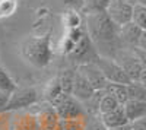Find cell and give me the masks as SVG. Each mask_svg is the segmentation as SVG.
<instances>
[{"label": "cell", "instance_id": "6da1fadb", "mask_svg": "<svg viewBox=\"0 0 146 130\" xmlns=\"http://www.w3.org/2000/svg\"><path fill=\"white\" fill-rule=\"evenodd\" d=\"M85 28H86L100 56L114 58L121 48H124L120 38V27L111 21L107 12L86 13Z\"/></svg>", "mask_w": 146, "mask_h": 130}, {"label": "cell", "instance_id": "7a4b0ae2", "mask_svg": "<svg viewBox=\"0 0 146 130\" xmlns=\"http://www.w3.org/2000/svg\"><path fill=\"white\" fill-rule=\"evenodd\" d=\"M21 54L34 67H47L53 58L51 35H36L23 40L21 45Z\"/></svg>", "mask_w": 146, "mask_h": 130}, {"label": "cell", "instance_id": "3957f363", "mask_svg": "<svg viewBox=\"0 0 146 130\" xmlns=\"http://www.w3.org/2000/svg\"><path fill=\"white\" fill-rule=\"evenodd\" d=\"M51 105L54 107L60 120H78L88 115L83 104L70 94H62Z\"/></svg>", "mask_w": 146, "mask_h": 130}, {"label": "cell", "instance_id": "277c9868", "mask_svg": "<svg viewBox=\"0 0 146 130\" xmlns=\"http://www.w3.org/2000/svg\"><path fill=\"white\" fill-rule=\"evenodd\" d=\"M95 63L101 69V72L104 73V76L107 78L108 82H111V84H123V85L131 84V79L124 72V69L118 64V62L115 58L100 56V58Z\"/></svg>", "mask_w": 146, "mask_h": 130}, {"label": "cell", "instance_id": "5b68a950", "mask_svg": "<svg viewBox=\"0 0 146 130\" xmlns=\"http://www.w3.org/2000/svg\"><path fill=\"white\" fill-rule=\"evenodd\" d=\"M69 57L73 62H76L78 66L88 64V63H95L100 58V53H98V50H96L95 44L92 42L88 31L83 35V38L79 41V44L75 47V50L70 53Z\"/></svg>", "mask_w": 146, "mask_h": 130}, {"label": "cell", "instance_id": "8992f818", "mask_svg": "<svg viewBox=\"0 0 146 130\" xmlns=\"http://www.w3.org/2000/svg\"><path fill=\"white\" fill-rule=\"evenodd\" d=\"M115 60L118 62V64L124 69V72L129 75V78L131 79V82H139L142 72H143V64L140 63V60L136 57V54L133 53L131 48H121L117 54H115Z\"/></svg>", "mask_w": 146, "mask_h": 130}, {"label": "cell", "instance_id": "52a82bcc", "mask_svg": "<svg viewBox=\"0 0 146 130\" xmlns=\"http://www.w3.org/2000/svg\"><path fill=\"white\" fill-rule=\"evenodd\" d=\"M40 95L34 88H16L10 95L6 111H18L32 107L38 102Z\"/></svg>", "mask_w": 146, "mask_h": 130}, {"label": "cell", "instance_id": "ba28073f", "mask_svg": "<svg viewBox=\"0 0 146 130\" xmlns=\"http://www.w3.org/2000/svg\"><path fill=\"white\" fill-rule=\"evenodd\" d=\"M133 7H135V5L126 2V0H110L105 12L114 23H117L118 27H123L131 22Z\"/></svg>", "mask_w": 146, "mask_h": 130}, {"label": "cell", "instance_id": "9c48e42d", "mask_svg": "<svg viewBox=\"0 0 146 130\" xmlns=\"http://www.w3.org/2000/svg\"><path fill=\"white\" fill-rule=\"evenodd\" d=\"M78 70L89 80V84L94 86L95 91H104L108 85V80L101 72V69L96 66V63H88L78 66Z\"/></svg>", "mask_w": 146, "mask_h": 130}, {"label": "cell", "instance_id": "30bf717a", "mask_svg": "<svg viewBox=\"0 0 146 130\" xmlns=\"http://www.w3.org/2000/svg\"><path fill=\"white\" fill-rule=\"evenodd\" d=\"M94 94H95L94 86L89 84V80L76 69V79H75V86H73L72 95L75 98H78L80 102H88L92 98Z\"/></svg>", "mask_w": 146, "mask_h": 130}, {"label": "cell", "instance_id": "8fae6325", "mask_svg": "<svg viewBox=\"0 0 146 130\" xmlns=\"http://www.w3.org/2000/svg\"><path fill=\"white\" fill-rule=\"evenodd\" d=\"M142 32L143 29H140L135 22H129L126 25L120 27V38L124 48H136Z\"/></svg>", "mask_w": 146, "mask_h": 130}, {"label": "cell", "instance_id": "7c38bea8", "mask_svg": "<svg viewBox=\"0 0 146 130\" xmlns=\"http://www.w3.org/2000/svg\"><path fill=\"white\" fill-rule=\"evenodd\" d=\"M100 117H101V120H102V123L105 124L107 129H115V127H123V126L131 124L127 119V114L124 111L123 105H120V107L115 108L114 111L102 114Z\"/></svg>", "mask_w": 146, "mask_h": 130}, {"label": "cell", "instance_id": "4fadbf2b", "mask_svg": "<svg viewBox=\"0 0 146 130\" xmlns=\"http://www.w3.org/2000/svg\"><path fill=\"white\" fill-rule=\"evenodd\" d=\"M123 107H124V111L127 114V119L130 123H135L146 117V101L129 99Z\"/></svg>", "mask_w": 146, "mask_h": 130}, {"label": "cell", "instance_id": "5bb4252c", "mask_svg": "<svg viewBox=\"0 0 146 130\" xmlns=\"http://www.w3.org/2000/svg\"><path fill=\"white\" fill-rule=\"evenodd\" d=\"M36 120H38L40 130H56L57 129V124L60 121V119H58V115H57L54 107L44 108Z\"/></svg>", "mask_w": 146, "mask_h": 130}, {"label": "cell", "instance_id": "9a60e30c", "mask_svg": "<svg viewBox=\"0 0 146 130\" xmlns=\"http://www.w3.org/2000/svg\"><path fill=\"white\" fill-rule=\"evenodd\" d=\"M105 94L111 95L113 98H115L121 105H124L127 101H129V89H127V85H123V84H111L108 82V85L105 86Z\"/></svg>", "mask_w": 146, "mask_h": 130}, {"label": "cell", "instance_id": "2e32d148", "mask_svg": "<svg viewBox=\"0 0 146 130\" xmlns=\"http://www.w3.org/2000/svg\"><path fill=\"white\" fill-rule=\"evenodd\" d=\"M62 94H64V92H63L62 84H60V79L54 78V79H51L50 82H48V84L45 85V88H44V99L48 101L50 104H53Z\"/></svg>", "mask_w": 146, "mask_h": 130}, {"label": "cell", "instance_id": "e0dca14e", "mask_svg": "<svg viewBox=\"0 0 146 130\" xmlns=\"http://www.w3.org/2000/svg\"><path fill=\"white\" fill-rule=\"evenodd\" d=\"M63 25L66 27V29H76V28H82L85 25V22L79 13V10L69 9L63 15Z\"/></svg>", "mask_w": 146, "mask_h": 130}, {"label": "cell", "instance_id": "ac0fdd59", "mask_svg": "<svg viewBox=\"0 0 146 130\" xmlns=\"http://www.w3.org/2000/svg\"><path fill=\"white\" fill-rule=\"evenodd\" d=\"M16 88H18V86H16V84H15L13 78L9 75V72L3 67L2 60H0V91L12 94Z\"/></svg>", "mask_w": 146, "mask_h": 130}, {"label": "cell", "instance_id": "d6986e66", "mask_svg": "<svg viewBox=\"0 0 146 130\" xmlns=\"http://www.w3.org/2000/svg\"><path fill=\"white\" fill-rule=\"evenodd\" d=\"M60 79V84H62V88H63V92L64 94H70L73 92V86H75V79H76V70H72V69H67L63 72V75L58 78Z\"/></svg>", "mask_w": 146, "mask_h": 130}, {"label": "cell", "instance_id": "ffe728a7", "mask_svg": "<svg viewBox=\"0 0 146 130\" xmlns=\"http://www.w3.org/2000/svg\"><path fill=\"white\" fill-rule=\"evenodd\" d=\"M129 89V99H136V101H146V86L140 82H131L127 85Z\"/></svg>", "mask_w": 146, "mask_h": 130}, {"label": "cell", "instance_id": "44dd1931", "mask_svg": "<svg viewBox=\"0 0 146 130\" xmlns=\"http://www.w3.org/2000/svg\"><path fill=\"white\" fill-rule=\"evenodd\" d=\"M120 105H121V104H120L115 98H113L111 95H108V94H104V97H102V99H101V102H100V110H98V111H100V115L114 111L115 108L120 107Z\"/></svg>", "mask_w": 146, "mask_h": 130}, {"label": "cell", "instance_id": "7402d4cb", "mask_svg": "<svg viewBox=\"0 0 146 130\" xmlns=\"http://www.w3.org/2000/svg\"><path fill=\"white\" fill-rule=\"evenodd\" d=\"M110 0H85L83 12L85 13H92V12H105Z\"/></svg>", "mask_w": 146, "mask_h": 130}, {"label": "cell", "instance_id": "603a6c76", "mask_svg": "<svg viewBox=\"0 0 146 130\" xmlns=\"http://www.w3.org/2000/svg\"><path fill=\"white\" fill-rule=\"evenodd\" d=\"M131 22H135L136 25L146 31V7L142 6V5H135L133 7V18H131Z\"/></svg>", "mask_w": 146, "mask_h": 130}, {"label": "cell", "instance_id": "cb8c5ba5", "mask_svg": "<svg viewBox=\"0 0 146 130\" xmlns=\"http://www.w3.org/2000/svg\"><path fill=\"white\" fill-rule=\"evenodd\" d=\"M18 9V0H0V18H10Z\"/></svg>", "mask_w": 146, "mask_h": 130}, {"label": "cell", "instance_id": "d4e9b609", "mask_svg": "<svg viewBox=\"0 0 146 130\" xmlns=\"http://www.w3.org/2000/svg\"><path fill=\"white\" fill-rule=\"evenodd\" d=\"M83 119L78 120H60L56 130H86V124H83Z\"/></svg>", "mask_w": 146, "mask_h": 130}, {"label": "cell", "instance_id": "484cf974", "mask_svg": "<svg viewBox=\"0 0 146 130\" xmlns=\"http://www.w3.org/2000/svg\"><path fill=\"white\" fill-rule=\"evenodd\" d=\"M86 130H108L105 127V124L102 123L101 117L100 115H94L92 120L86 124Z\"/></svg>", "mask_w": 146, "mask_h": 130}, {"label": "cell", "instance_id": "4316f807", "mask_svg": "<svg viewBox=\"0 0 146 130\" xmlns=\"http://www.w3.org/2000/svg\"><path fill=\"white\" fill-rule=\"evenodd\" d=\"M62 3H63V5H66L69 9L82 10V9H83V3H85V0H62Z\"/></svg>", "mask_w": 146, "mask_h": 130}, {"label": "cell", "instance_id": "83f0119b", "mask_svg": "<svg viewBox=\"0 0 146 130\" xmlns=\"http://www.w3.org/2000/svg\"><path fill=\"white\" fill-rule=\"evenodd\" d=\"M10 95H12V94H9V92L0 91V113H5L6 111V107H7V104H9Z\"/></svg>", "mask_w": 146, "mask_h": 130}, {"label": "cell", "instance_id": "f1b7e54d", "mask_svg": "<svg viewBox=\"0 0 146 130\" xmlns=\"http://www.w3.org/2000/svg\"><path fill=\"white\" fill-rule=\"evenodd\" d=\"M131 50H133V53L136 54V57L140 60L143 67L146 69V50H140V48H137V47H136V48H131Z\"/></svg>", "mask_w": 146, "mask_h": 130}, {"label": "cell", "instance_id": "f546056e", "mask_svg": "<svg viewBox=\"0 0 146 130\" xmlns=\"http://www.w3.org/2000/svg\"><path fill=\"white\" fill-rule=\"evenodd\" d=\"M131 130H146V117L131 123Z\"/></svg>", "mask_w": 146, "mask_h": 130}, {"label": "cell", "instance_id": "4dcf8cb0", "mask_svg": "<svg viewBox=\"0 0 146 130\" xmlns=\"http://www.w3.org/2000/svg\"><path fill=\"white\" fill-rule=\"evenodd\" d=\"M137 48H140V50H146V31H143L142 35H140V40H139V44H137Z\"/></svg>", "mask_w": 146, "mask_h": 130}, {"label": "cell", "instance_id": "1f68e13d", "mask_svg": "<svg viewBox=\"0 0 146 130\" xmlns=\"http://www.w3.org/2000/svg\"><path fill=\"white\" fill-rule=\"evenodd\" d=\"M140 84H143L146 86V69H143V72H142V76H140Z\"/></svg>", "mask_w": 146, "mask_h": 130}, {"label": "cell", "instance_id": "d6a6232c", "mask_svg": "<svg viewBox=\"0 0 146 130\" xmlns=\"http://www.w3.org/2000/svg\"><path fill=\"white\" fill-rule=\"evenodd\" d=\"M108 130H131V124H127L123 127H115V129H108Z\"/></svg>", "mask_w": 146, "mask_h": 130}, {"label": "cell", "instance_id": "836d02e7", "mask_svg": "<svg viewBox=\"0 0 146 130\" xmlns=\"http://www.w3.org/2000/svg\"><path fill=\"white\" fill-rule=\"evenodd\" d=\"M137 5H142L146 7V0H137Z\"/></svg>", "mask_w": 146, "mask_h": 130}, {"label": "cell", "instance_id": "e575fe53", "mask_svg": "<svg viewBox=\"0 0 146 130\" xmlns=\"http://www.w3.org/2000/svg\"><path fill=\"white\" fill-rule=\"evenodd\" d=\"M126 2H129V3H131V5H136L137 0H126Z\"/></svg>", "mask_w": 146, "mask_h": 130}]
</instances>
